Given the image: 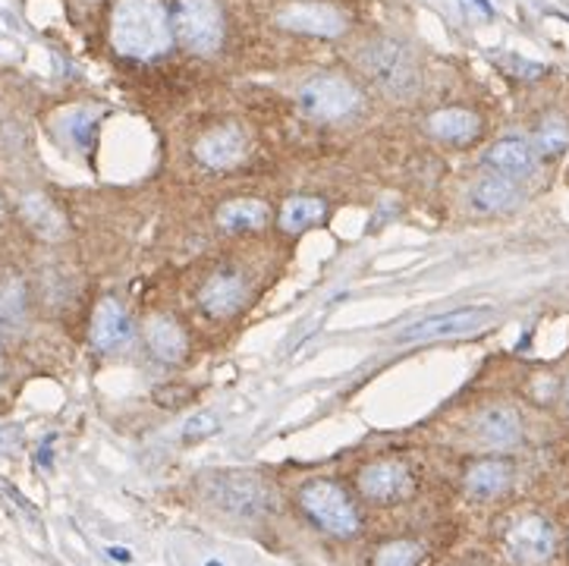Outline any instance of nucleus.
Segmentation results:
<instances>
[{"instance_id":"412c9836","label":"nucleus","mask_w":569,"mask_h":566,"mask_svg":"<svg viewBox=\"0 0 569 566\" xmlns=\"http://www.w3.org/2000/svg\"><path fill=\"white\" fill-rule=\"evenodd\" d=\"M325 217V202L321 199H312V196H293L283 202L280 209V227L283 234H302L308 230L312 224H318Z\"/></svg>"},{"instance_id":"20e7f679","label":"nucleus","mask_w":569,"mask_h":566,"mask_svg":"<svg viewBox=\"0 0 569 566\" xmlns=\"http://www.w3.org/2000/svg\"><path fill=\"white\" fill-rule=\"evenodd\" d=\"M174 32L195 54H214L224 41V16L214 0H177Z\"/></svg>"},{"instance_id":"f3484780","label":"nucleus","mask_w":569,"mask_h":566,"mask_svg":"<svg viewBox=\"0 0 569 566\" xmlns=\"http://www.w3.org/2000/svg\"><path fill=\"white\" fill-rule=\"evenodd\" d=\"M484 161H488L491 171H497L504 179L526 177L532 171V164H535V151L522 139H501L494 149L484 154Z\"/></svg>"},{"instance_id":"6e6552de","label":"nucleus","mask_w":569,"mask_h":566,"mask_svg":"<svg viewBox=\"0 0 569 566\" xmlns=\"http://www.w3.org/2000/svg\"><path fill=\"white\" fill-rule=\"evenodd\" d=\"M554 548H557V536H554L551 523L541 516H526L507 532L509 557L519 566L547 564L554 557Z\"/></svg>"},{"instance_id":"a878e982","label":"nucleus","mask_w":569,"mask_h":566,"mask_svg":"<svg viewBox=\"0 0 569 566\" xmlns=\"http://www.w3.org/2000/svg\"><path fill=\"white\" fill-rule=\"evenodd\" d=\"M0 309H3L7 318H16V315L23 312V287H20L16 280H10V284L3 287V293H0Z\"/></svg>"},{"instance_id":"bb28decb","label":"nucleus","mask_w":569,"mask_h":566,"mask_svg":"<svg viewBox=\"0 0 569 566\" xmlns=\"http://www.w3.org/2000/svg\"><path fill=\"white\" fill-rule=\"evenodd\" d=\"M504 63H507L509 73H516V76H522V79H539L541 73H544V66H541V63H529V60L516 58V54H507Z\"/></svg>"},{"instance_id":"5701e85b","label":"nucleus","mask_w":569,"mask_h":566,"mask_svg":"<svg viewBox=\"0 0 569 566\" xmlns=\"http://www.w3.org/2000/svg\"><path fill=\"white\" fill-rule=\"evenodd\" d=\"M535 149L541 158H557L569 149V123L557 114L541 120L539 133H535Z\"/></svg>"},{"instance_id":"7ed1b4c3","label":"nucleus","mask_w":569,"mask_h":566,"mask_svg":"<svg viewBox=\"0 0 569 566\" xmlns=\"http://www.w3.org/2000/svg\"><path fill=\"white\" fill-rule=\"evenodd\" d=\"M302 510L330 536L350 538L359 532V513L346 498V491L333 481H312L302 491Z\"/></svg>"},{"instance_id":"4468645a","label":"nucleus","mask_w":569,"mask_h":566,"mask_svg":"<svg viewBox=\"0 0 569 566\" xmlns=\"http://www.w3.org/2000/svg\"><path fill=\"white\" fill-rule=\"evenodd\" d=\"M202 309L214 318H227L233 315L245 299V280L237 271H217L211 274V280L202 287Z\"/></svg>"},{"instance_id":"a211bd4d","label":"nucleus","mask_w":569,"mask_h":566,"mask_svg":"<svg viewBox=\"0 0 569 566\" xmlns=\"http://www.w3.org/2000/svg\"><path fill=\"white\" fill-rule=\"evenodd\" d=\"M268 224V205L258 199H233L217 211V227L224 234H249Z\"/></svg>"},{"instance_id":"b1692460","label":"nucleus","mask_w":569,"mask_h":566,"mask_svg":"<svg viewBox=\"0 0 569 566\" xmlns=\"http://www.w3.org/2000/svg\"><path fill=\"white\" fill-rule=\"evenodd\" d=\"M421 548L416 541H390L378 554L375 566H419Z\"/></svg>"},{"instance_id":"c756f323","label":"nucleus","mask_w":569,"mask_h":566,"mask_svg":"<svg viewBox=\"0 0 569 566\" xmlns=\"http://www.w3.org/2000/svg\"><path fill=\"white\" fill-rule=\"evenodd\" d=\"M0 214H3V205H0Z\"/></svg>"},{"instance_id":"0eeeda50","label":"nucleus","mask_w":569,"mask_h":566,"mask_svg":"<svg viewBox=\"0 0 569 566\" xmlns=\"http://www.w3.org/2000/svg\"><path fill=\"white\" fill-rule=\"evenodd\" d=\"M208 494L217 507H224L227 513H240V516H258L268 507V485L245 473L214 476Z\"/></svg>"},{"instance_id":"4be33fe9","label":"nucleus","mask_w":569,"mask_h":566,"mask_svg":"<svg viewBox=\"0 0 569 566\" xmlns=\"http://www.w3.org/2000/svg\"><path fill=\"white\" fill-rule=\"evenodd\" d=\"M516 186L504 177L481 179L472 189V205L479 211H507L516 205Z\"/></svg>"},{"instance_id":"c85d7f7f","label":"nucleus","mask_w":569,"mask_h":566,"mask_svg":"<svg viewBox=\"0 0 569 566\" xmlns=\"http://www.w3.org/2000/svg\"><path fill=\"white\" fill-rule=\"evenodd\" d=\"M567 400H569V385H567Z\"/></svg>"},{"instance_id":"2eb2a0df","label":"nucleus","mask_w":569,"mask_h":566,"mask_svg":"<svg viewBox=\"0 0 569 566\" xmlns=\"http://www.w3.org/2000/svg\"><path fill=\"white\" fill-rule=\"evenodd\" d=\"M428 129H431V136H438L441 142H450V146H469L472 139H479L481 120L476 117L472 111H466V108H444V111L431 114Z\"/></svg>"},{"instance_id":"ddd939ff","label":"nucleus","mask_w":569,"mask_h":566,"mask_svg":"<svg viewBox=\"0 0 569 566\" xmlns=\"http://www.w3.org/2000/svg\"><path fill=\"white\" fill-rule=\"evenodd\" d=\"M519 435H522V422L513 406H488L476 418V438L484 448H513L519 441Z\"/></svg>"},{"instance_id":"f8f14e48","label":"nucleus","mask_w":569,"mask_h":566,"mask_svg":"<svg viewBox=\"0 0 569 566\" xmlns=\"http://www.w3.org/2000/svg\"><path fill=\"white\" fill-rule=\"evenodd\" d=\"M242 151H245V136L237 126H217L195 142V158L211 171L233 167L242 158Z\"/></svg>"},{"instance_id":"f257e3e1","label":"nucleus","mask_w":569,"mask_h":566,"mask_svg":"<svg viewBox=\"0 0 569 566\" xmlns=\"http://www.w3.org/2000/svg\"><path fill=\"white\" fill-rule=\"evenodd\" d=\"M111 41L117 54L154 60L170 51L174 26L161 0H117L111 16Z\"/></svg>"},{"instance_id":"1a4fd4ad","label":"nucleus","mask_w":569,"mask_h":566,"mask_svg":"<svg viewBox=\"0 0 569 566\" xmlns=\"http://www.w3.org/2000/svg\"><path fill=\"white\" fill-rule=\"evenodd\" d=\"M277 23L283 29L315 35V38H337L346 29V20L337 7L330 3H290L277 13Z\"/></svg>"},{"instance_id":"39448f33","label":"nucleus","mask_w":569,"mask_h":566,"mask_svg":"<svg viewBox=\"0 0 569 566\" xmlns=\"http://www.w3.org/2000/svg\"><path fill=\"white\" fill-rule=\"evenodd\" d=\"M300 108L312 120H343L359 108V89L343 76H315L300 89Z\"/></svg>"},{"instance_id":"6ab92c4d","label":"nucleus","mask_w":569,"mask_h":566,"mask_svg":"<svg viewBox=\"0 0 569 566\" xmlns=\"http://www.w3.org/2000/svg\"><path fill=\"white\" fill-rule=\"evenodd\" d=\"M509 476L513 473H509V466L504 460H481L466 473V491L476 501H491V498H497L507 488Z\"/></svg>"},{"instance_id":"9b49d317","label":"nucleus","mask_w":569,"mask_h":566,"mask_svg":"<svg viewBox=\"0 0 569 566\" xmlns=\"http://www.w3.org/2000/svg\"><path fill=\"white\" fill-rule=\"evenodd\" d=\"M129 337H132V322H129L126 309L114 299H104L94 309V318H91V343L101 353H114V350L129 343Z\"/></svg>"},{"instance_id":"423d86ee","label":"nucleus","mask_w":569,"mask_h":566,"mask_svg":"<svg viewBox=\"0 0 569 566\" xmlns=\"http://www.w3.org/2000/svg\"><path fill=\"white\" fill-rule=\"evenodd\" d=\"M494 322V309L488 305H466V309H453L444 315H428L413 322L409 328L396 334L400 343H421V340H444V337H459L469 330H479Z\"/></svg>"},{"instance_id":"dca6fc26","label":"nucleus","mask_w":569,"mask_h":566,"mask_svg":"<svg viewBox=\"0 0 569 566\" xmlns=\"http://www.w3.org/2000/svg\"><path fill=\"white\" fill-rule=\"evenodd\" d=\"M146 343H149V350L161 362H182L186 350H189L186 330L174 318H167V315H157V318H151L149 325H146Z\"/></svg>"},{"instance_id":"cd10ccee","label":"nucleus","mask_w":569,"mask_h":566,"mask_svg":"<svg viewBox=\"0 0 569 566\" xmlns=\"http://www.w3.org/2000/svg\"><path fill=\"white\" fill-rule=\"evenodd\" d=\"M463 3H466L469 10H476V13H481L484 20H491V16H494V10H491V3H488V0H463Z\"/></svg>"},{"instance_id":"aec40b11","label":"nucleus","mask_w":569,"mask_h":566,"mask_svg":"<svg viewBox=\"0 0 569 566\" xmlns=\"http://www.w3.org/2000/svg\"><path fill=\"white\" fill-rule=\"evenodd\" d=\"M20 211H23L26 224H29L38 237L61 239L63 234H66V221H63V214L58 211V205H54L51 199H45V196H26L23 205H20Z\"/></svg>"},{"instance_id":"9d476101","label":"nucleus","mask_w":569,"mask_h":566,"mask_svg":"<svg viewBox=\"0 0 569 566\" xmlns=\"http://www.w3.org/2000/svg\"><path fill=\"white\" fill-rule=\"evenodd\" d=\"M359 488L365 498L388 504V501H396V498L409 494L413 478H409V473H406L400 463L381 460V463H371V466H365V469H362Z\"/></svg>"},{"instance_id":"f03ea898","label":"nucleus","mask_w":569,"mask_h":566,"mask_svg":"<svg viewBox=\"0 0 569 566\" xmlns=\"http://www.w3.org/2000/svg\"><path fill=\"white\" fill-rule=\"evenodd\" d=\"M359 63L365 66V73L393 98H409L419 91L416 58L400 41H390V38L371 41L359 54Z\"/></svg>"},{"instance_id":"393cba45","label":"nucleus","mask_w":569,"mask_h":566,"mask_svg":"<svg viewBox=\"0 0 569 566\" xmlns=\"http://www.w3.org/2000/svg\"><path fill=\"white\" fill-rule=\"evenodd\" d=\"M217 416L214 413H195V416L186 418V425H182V441L186 444H195V441H205L211 438L214 431H217Z\"/></svg>"}]
</instances>
